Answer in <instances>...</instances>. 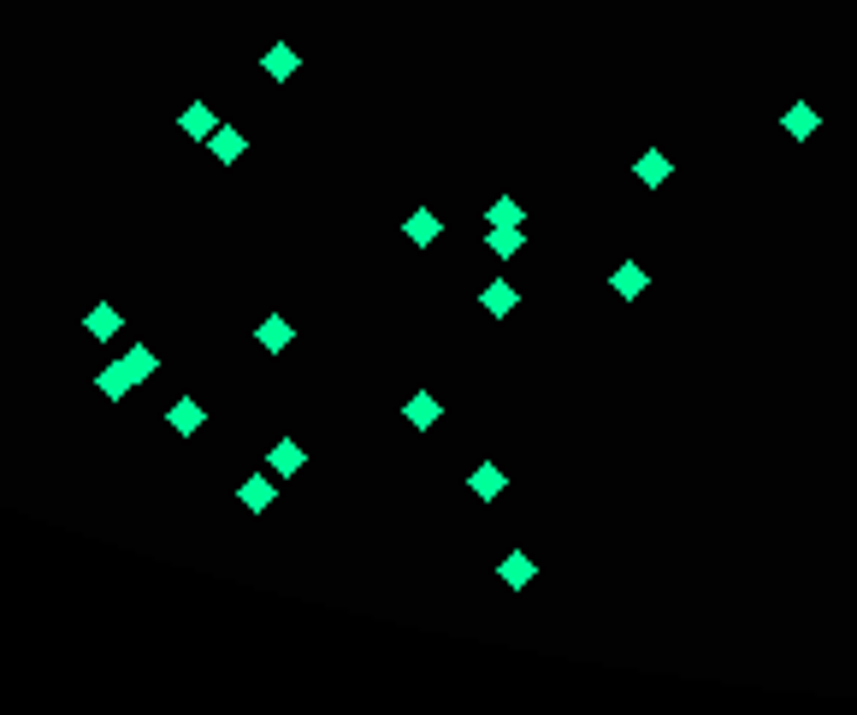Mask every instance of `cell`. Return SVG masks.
<instances>
[{
    "instance_id": "obj_1",
    "label": "cell",
    "mask_w": 857,
    "mask_h": 715,
    "mask_svg": "<svg viewBox=\"0 0 857 715\" xmlns=\"http://www.w3.org/2000/svg\"><path fill=\"white\" fill-rule=\"evenodd\" d=\"M166 426H172L178 438H196L201 426H207V408H201L196 396H178V402L166 408Z\"/></svg>"
},
{
    "instance_id": "obj_2",
    "label": "cell",
    "mask_w": 857,
    "mask_h": 715,
    "mask_svg": "<svg viewBox=\"0 0 857 715\" xmlns=\"http://www.w3.org/2000/svg\"><path fill=\"white\" fill-rule=\"evenodd\" d=\"M402 231H408V243H414V249H432V243L444 237V219H438V213H426V207H414Z\"/></svg>"
},
{
    "instance_id": "obj_3",
    "label": "cell",
    "mask_w": 857,
    "mask_h": 715,
    "mask_svg": "<svg viewBox=\"0 0 857 715\" xmlns=\"http://www.w3.org/2000/svg\"><path fill=\"white\" fill-rule=\"evenodd\" d=\"M296 65H302V54H296L290 42H278V48H266L261 71H266V77H272V83H290V77H296Z\"/></svg>"
},
{
    "instance_id": "obj_4",
    "label": "cell",
    "mask_w": 857,
    "mask_h": 715,
    "mask_svg": "<svg viewBox=\"0 0 857 715\" xmlns=\"http://www.w3.org/2000/svg\"><path fill=\"white\" fill-rule=\"evenodd\" d=\"M438 414H444V402H432V396H426V390H420V396H408V402H402V420H408V426H414V432H426V426H438Z\"/></svg>"
},
{
    "instance_id": "obj_5",
    "label": "cell",
    "mask_w": 857,
    "mask_h": 715,
    "mask_svg": "<svg viewBox=\"0 0 857 715\" xmlns=\"http://www.w3.org/2000/svg\"><path fill=\"white\" fill-rule=\"evenodd\" d=\"M237 497H243V509H249V515H266V509H272V497H278V491H272V473L243 479V491H237Z\"/></svg>"
},
{
    "instance_id": "obj_6",
    "label": "cell",
    "mask_w": 857,
    "mask_h": 715,
    "mask_svg": "<svg viewBox=\"0 0 857 715\" xmlns=\"http://www.w3.org/2000/svg\"><path fill=\"white\" fill-rule=\"evenodd\" d=\"M302 461H308V450H302V444H290V438H284V444H272V455H266V467H272L278 479L302 473Z\"/></svg>"
},
{
    "instance_id": "obj_7",
    "label": "cell",
    "mask_w": 857,
    "mask_h": 715,
    "mask_svg": "<svg viewBox=\"0 0 857 715\" xmlns=\"http://www.w3.org/2000/svg\"><path fill=\"white\" fill-rule=\"evenodd\" d=\"M95 390L119 402V396H131V390H136V379L125 373V361H113V367H101V373H95Z\"/></svg>"
},
{
    "instance_id": "obj_8",
    "label": "cell",
    "mask_w": 857,
    "mask_h": 715,
    "mask_svg": "<svg viewBox=\"0 0 857 715\" xmlns=\"http://www.w3.org/2000/svg\"><path fill=\"white\" fill-rule=\"evenodd\" d=\"M479 302H485V314H491V320H509V308H515L521 296H515V284H503V278H497V284H485V296H479Z\"/></svg>"
},
{
    "instance_id": "obj_9",
    "label": "cell",
    "mask_w": 857,
    "mask_h": 715,
    "mask_svg": "<svg viewBox=\"0 0 857 715\" xmlns=\"http://www.w3.org/2000/svg\"><path fill=\"white\" fill-rule=\"evenodd\" d=\"M178 125H184V136L207 142V136L219 130V119H213V107H207V101H196V107H184V119H178Z\"/></svg>"
},
{
    "instance_id": "obj_10",
    "label": "cell",
    "mask_w": 857,
    "mask_h": 715,
    "mask_svg": "<svg viewBox=\"0 0 857 715\" xmlns=\"http://www.w3.org/2000/svg\"><path fill=\"white\" fill-rule=\"evenodd\" d=\"M119 308H107V302H101V308H89V314H83V331H89V337H101V343H107V337H119Z\"/></svg>"
},
{
    "instance_id": "obj_11",
    "label": "cell",
    "mask_w": 857,
    "mask_h": 715,
    "mask_svg": "<svg viewBox=\"0 0 857 715\" xmlns=\"http://www.w3.org/2000/svg\"><path fill=\"white\" fill-rule=\"evenodd\" d=\"M207 148H213V160H225V166H231V160H243V148H249V142H243L231 125H219L213 136H207Z\"/></svg>"
},
{
    "instance_id": "obj_12",
    "label": "cell",
    "mask_w": 857,
    "mask_h": 715,
    "mask_svg": "<svg viewBox=\"0 0 857 715\" xmlns=\"http://www.w3.org/2000/svg\"><path fill=\"white\" fill-rule=\"evenodd\" d=\"M290 337H296V331H290V320H278V314L255 325V343H261V349H272V355H278V349H290Z\"/></svg>"
},
{
    "instance_id": "obj_13",
    "label": "cell",
    "mask_w": 857,
    "mask_h": 715,
    "mask_svg": "<svg viewBox=\"0 0 857 715\" xmlns=\"http://www.w3.org/2000/svg\"><path fill=\"white\" fill-rule=\"evenodd\" d=\"M497 574H503V585H515V591H521V585H532V574H538V568H532V556H521V550H515V556H503V562H497Z\"/></svg>"
},
{
    "instance_id": "obj_14",
    "label": "cell",
    "mask_w": 857,
    "mask_h": 715,
    "mask_svg": "<svg viewBox=\"0 0 857 715\" xmlns=\"http://www.w3.org/2000/svg\"><path fill=\"white\" fill-rule=\"evenodd\" d=\"M781 125H787V136H810V130L822 125V119H816V107H810V101H792Z\"/></svg>"
},
{
    "instance_id": "obj_15",
    "label": "cell",
    "mask_w": 857,
    "mask_h": 715,
    "mask_svg": "<svg viewBox=\"0 0 857 715\" xmlns=\"http://www.w3.org/2000/svg\"><path fill=\"white\" fill-rule=\"evenodd\" d=\"M119 361H125V373H131L136 385H142V379H154V373H160V355H148V349H142V343H136L131 355H119Z\"/></svg>"
},
{
    "instance_id": "obj_16",
    "label": "cell",
    "mask_w": 857,
    "mask_h": 715,
    "mask_svg": "<svg viewBox=\"0 0 857 715\" xmlns=\"http://www.w3.org/2000/svg\"><path fill=\"white\" fill-rule=\"evenodd\" d=\"M467 485H473V491H479V497H485V503H491V497H497V491H503V473H497V467H491V461H479V467H473V479H467Z\"/></svg>"
},
{
    "instance_id": "obj_17",
    "label": "cell",
    "mask_w": 857,
    "mask_h": 715,
    "mask_svg": "<svg viewBox=\"0 0 857 715\" xmlns=\"http://www.w3.org/2000/svg\"><path fill=\"white\" fill-rule=\"evenodd\" d=\"M633 172H639V184H668V154H657V148H651V154H645Z\"/></svg>"
},
{
    "instance_id": "obj_18",
    "label": "cell",
    "mask_w": 857,
    "mask_h": 715,
    "mask_svg": "<svg viewBox=\"0 0 857 715\" xmlns=\"http://www.w3.org/2000/svg\"><path fill=\"white\" fill-rule=\"evenodd\" d=\"M527 237H521V225H491V255H515Z\"/></svg>"
},
{
    "instance_id": "obj_19",
    "label": "cell",
    "mask_w": 857,
    "mask_h": 715,
    "mask_svg": "<svg viewBox=\"0 0 857 715\" xmlns=\"http://www.w3.org/2000/svg\"><path fill=\"white\" fill-rule=\"evenodd\" d=\"M485 219H491V225H521V219H527V213H521V201H509V195H497V201H491V213H485Z\"/></svg>"
},
{
    "instance_id": "obj_20",
    "label": "cell",
    "mask_w": 857,
    "mask_h": 715,
    "mask_svg": "<svg viewBox=\"0 0 857 715\" xmlns=\"http://www.w3.org/2000/svg\"><path fill=\"white\" fill-rule=\"evenodd\" d=\"M609 284H615V296H639V290H645V272H639V266H621Z\"/></svg>"
}]
</instances>
